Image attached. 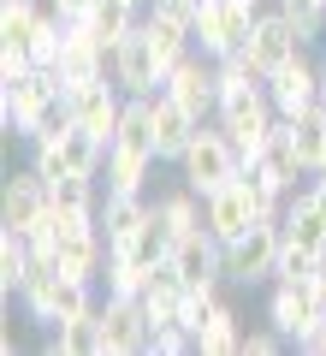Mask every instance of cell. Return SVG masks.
<instances>
[{
  "mask_svg": "<svg viewBox=\"0 0 326 356\" xmlns=\"http://www.w3.org/2000/svg\"><path fill=\"white\" fill-rule=\"evenodd\" d=\"M54 107H65V83H60L54 65H36V72L0 83V125L13 131V137H24V143L42 131V119H48Z\"/></svg>",
  "mask_w": 326,
  "mask_h": 356,
  "instance_id": "6da1fadb",
  "label": "cell"
},
{
  "mask_svg": "<svg viewBox=\"0 0 326 356\" xmlns=\"http://www.w3.org/2000/svg\"><path fill=\"white\" fill-rule=\"evenodd\" d=\"M18 303H24V315L36 321V327H60L65 315L95 309V285H89V280H72V273H60L54 261H36V273L24 280Z\"/></svg>",
  "mask_w": 326,
  "mask_h": 356,
  "instance_id": "7a4b0ae2",
  "label": "cell"
},
{
  "mask_svg": "<svg viewBox=\"0 0 326 356\" xmlns=\"http://www.w3.org/2000/svg\"><path fill=\"white\" fill-rule=\"evenodd\" d=\"M238 172H243V161H238V149H231L226 125H220V119H208V125L196 131V143L184 149V161H178V178H184L196 196H213L220 184H231Z\"/></svg>",
  "mask_w": 326,
  "mask_h": 356,
  "instance_id": "3957f363",
  "label": "cell"
},
{
  "mask_svg": "<svg viewBox=\"0 0 326 356\" xmlns=\"http://www.w3.org/2000/svg\"><path fill=\"white\" fill-rule=\"evenodd\" d=\"M101 315V356H142L154 350V321H149V303L142 297H101L95 303Z\"/></svg>",
  "mask_w": 326,
  "mask_h": 356,
  "instance_id": "277c9868",
  "label": "cell"
},
{
  "mask_svg": "<svg viewBox=\"0 0 326 356\" xmlns=\"http://www.w3.org/2000/svg\"><path fill=\"white\" fill-rule=\"evenodd\" d=\"M261 6H250V0H202L196 6V48L208 54V60H226V54H243V42H250V24Z\"/></svg>",
  "mask_w": 326,
  "mask_h": 356,
  "instance_id": "5b68a950",
  "label": "cell"
},
{
  "mask_svg": "<svg viewBox=\"0 0 326 356\" xmlns=\"http://www.w3.org/2000/svg\"><path fill=\"white\" fill-rule=\"evenodd\" d=\"M279 220H255L243 238L226 243V280L231 285H273V267H279Z\"/></svg>",
  "mask_w": 326,
  "mask_h": 356,
  "instance_id": "8992f818",
  "label": "cell"
},
{
  "mask_svg": "<svg viewBox=\"0 0 326 356\" xmlns=\"http://www.w3.org/2000/svg\"><path fill=\"white\" fill-rule=\"evenodd\" d=\"M125 89L113 83V77H89V83H72L65 89V107H72V119L83 131H95L101 143H113V131H119V119H125Z\"/></svg>",
  "mask_w": 326,
  "mask_h": 356,
  "instance_id": "52a82bcc",
  "label": "cell"
},
{
  "mask_svg": "<svg viewBox=\"0 0 326 356\" xmlns=\"http://www.w3.org/2000/svg\"><path fill=\"white\" fill-rule=\"evenodd\" d=\"M107 77H113L125 95H154V89L166 83L161 54H154V42H149V30H142V18H137V30H131V36L107 54Z\"/></svg>",
  "mask_w": 326,
  "mask_h": 356,
  "instance_id": "ba28073f",
  "label": "cell"
},
{
  "mask_svg": "<svg viewBox=\"0 0 326 356\" xmlns=\"http://www.w3.org/2000/svg\"><path fill=\"white\" fill-rule=\"evenodd\" d=\"M302 48H309V42L297 36V24H291L279 6H261V13H255V24H250V42H243V54L255 60V72H261V77H273L279 65L297 60Z\"/></svg>",
  "mask_w": 326,
  "mask_h": 356,
  "instance_id": "9c48e42d",
  "label": "cell"
},
{
  "mask_svg": "<svg viewBox=\"0 0 326 356\" xmlns=\"http://www.w3.org/2000/svg\"><path fill=\"white\" fill-rule=\"evenodd\" d=\"M320 315H326V303H320V291H314V280H273L267 285V321H273L291 344H297Z\"/></svg>",
  "mask_w": 326,
  "mask_h": 356,
  "instance_id": "30bf717a",
  "label": "cell"
},
{
  "mask_svg": "<svg viewBox=\"0 0 326 356\" xmlns=\"http://www.w3.org/2000/svg\"><path fill=\"white\" fill-rule=\"evenodd\" d=\"M48 208H54V184L36 172V166H24V172H13L6 178V196H0V226H13V232H36L42 220H48Z\"/></svg>",
  "mask_w": 326,
  "mask_h": 356,
  "instance_id": "8fae6325",
  "label": "cell"
},
{
  "mask_svg": "<svg viewBox=\"0 0 326 356\" xmlns=\"http://www.w3.org/2000/svg\"><path fill=\"white\" fill-rule=\"evenodd\" d=\"M202 220H208V232H213L220 243L243 238V232L261 220V208H255V196H250V184H243V172L231 178V184H220L213 196H202Z\"/></svg>",
  "mask_w": 326,
  "mask_h": 356,
  "instance_id": "7c38bea8",
  "label": "cell"
},
{
  "mask_svg": "<svg viewBox=\"0 0 326 356\" xmlns=\"http://www.w3.org/2000/svg\"><path fill=\"white\" fill-rule=\"evenodd\" d=\"M267 95H273L279 119H302L314 102H320V60H309V54L285 60L273 77H267Z\"/></svg>",
  "mask_w": 326,
  "mask_h": 356,
  "instance_id": "4fadbf2b",
  "label": "cell"
},
{
  "mask_svg": "<svg viewBox=\"0 0 326 356\" xmlns=\"http://www.w3.org/2000/svg\"><path fill=\"white\" fill-rule=\"evenodd\" d=\"M161 89L172 95V102H184L196 119H213V113H220V77H213V60H208L202 48L190 54L184 65H172Z\"/></svg>",
  "mask_w": 326,
  "mask_h": 356,
  "instance_id": "5bb4252c",
  "label": "cell"
},
{
  "mask_svg": "<svg viewBox=\"0 0 326 356\" xmlns=\"http://www.w3.org/2000/svg\"><path fill=\"white\" fill-rule=\"evenodd\" d=\"M208 125V119H196L184 102H172V95H154V149H161V166H178L184 161V149L196 143V131Z\"/></svg>",
  "mask_w": 326,
  "mask_h": 356,
  "instance_id": "9a60e30c",
  "label": "cell"
},
{
  "mask_svg": "<svg viewBox=\"0 0 326 356\" xmlns=\"http://www.w3.org/2000/svg\"><path fill=\"white\" fill-rule=\"evenodd\" d=\"M172 267L184 273V285H220L226 280V243L202 226V232H190V238L172 243Z\"/></svg>",
  "mask_w": 326,
  "mask_h": 356,
  "instance_id": "2e32d148",
  "label": "cell"
},
{
  "mask_svg": "<svg viewBox=\"0 0 326 356\" xmlns=\"http://www.w3.org/2000/svg\"><path fill=\"white\" fill-rule=\"evenodd\" d=\"M255 172H267L279 184V191H297V178H309V161H302V149H297V137H291V125L279 119L273 131H267V143H261V154H255Z\"/></svg>",
  "mask_w": 326,
  "mask_h": 356,
  "instance_id": "e0dca14e",
  "label": "cell"
},
{
  "mask_svg": "<svg viewBox=\"0 0 326 356\" xmlns=\"http://www.w3.org/2000/svg\"><path fill=\"white\" fill-rule=\"evenodd\" d=\"M60 83H89V77H107V48H101L95 36H89L83 24H65V48H60Z\"/></svg>",
  "mask_w": 326,
  "mask_h": 356,
  "instance_id": "ac0fdd59",
  "label": "cell"
},
{
  "mask_svg": "<svg viewBox=\"0 0 326 356\" xmlns=\"http://www.w3.org/2000/svg\"><path fill=\"white\" fill-rule=\"evenodd\" d=\"M279 232H285L291 243H302V250H309V255H326V214H320V208H314L309 184H302V191H291L285 214H279Z\"/></svg>",
  "mask_w": 326,
  "mask_h": 356,
  "instance_id": "d6986e66",
  "label": "cell"
},
{
  "mask_svg": "<svg viewBox=\"0 0 326 356\" xmlns=\"http://www.w3.org/2000/svg\"><path fill=\"white\" fill-rule=\"evenodd\" d=\"M196 356H243V327H238V309L220 297L208 309V321L196 327Z\"/></svg>",
  "mask_w": 326,
  "mask_h": 356,
  "instance_id": "ffe728a7",
  "label": "cell"
},
{
  "mask_svg": "<svg viewBox=\"0 0 326 356\" xmlns=\"http://www.w3.org/2000/svg\"><path fill=\"white\" fill-rule=\"evenodd\" d=\"M48 356H101V315H65L60 327H48Z\"/></svg>",
  "mask_w": 326,
  "mask_h": 356,
  "instance_id": "44dd1931",
  "label": "cell"
},
{
  "mask_svg": "<svg viewBox=\"0 0 326 356\" xmlns=\"http://www.w3.org/2000/svg\"><path fill=\"white\" fill-rule=\"evenodd\" d=\"M142 30H149L154 54H161V72H172V65H184L190 54H196V30L178 24V18H166V13H142Z\"/></svg>",
  "mask_w": 326,
  "mask_h": 356,
  "instance_id": "7402d4cb",
  "label": "cell"
},
{
  "mask_svg": "<svg viewBox=\"0 0 326 356\" xmlns=\"http://www.w3.org/2000/svg\"><path fill=\"white\" fill-rule=\"evenodd\" d=\"M154 214H161V226L172 232V243L208 226V220H202V196L190 191V184H178V191H161V196H154Z\"/></svg>",
  "mask_w": 326,
  "mask_h": 356,
  "instance_id": "603a6c76",
  "label": "cell"
},
{
  "mask_svg": "<svg viewBox=\"0 0 326 356\" xmlns=\"http://www.w3.org/2000/svg\"><path fill=\"white\" fill-rule=\"evenodd\" d=\"M30 273H36V250H30V238L13 232V226H0V291L18 297Z\"/></svg>",
  "mask_w": 326,
  "mask_h": 356,
  "instance_id": "cb8c5ba5",
  "label": "cell"
},
{
  "mask_svg": "<svg viewBox=\"0 0 326 356\" xmlns=\"http://www.w3.org/2000/svg\"><path fill=\"white\" fill-rule=\"evenodd\" d=\"M137 18H142V13H131V6H119V0H95V6H89V18H77V24H83L89 36L101 42V48L113 54L119 42H125L131 30H137Z\"/></svg>",
  "mask_w": 326,
  "mask_h": 356,
  "instance_id": "d4e9b609",
  "label": "cell"
},
{
  "mask_svg": "<svg viewBox=\"0 0 326 356\" xmlns=\"http://www.w3.org/2000/svg\"><path fill=\"white\" fill-rule=\"evenodd\" d=\"M113 250H119V255H131L137 267H149V273H154V267H161L166 255H172V232L161 226V214H149V220H142V226L131 232L125 243H113Z\"/></svg>",
  "mask_w": 326,
  "mask_h": 356,
  "instance_id": "484cf974",
  "label": "cell"
},
{
  "mask_svg": "<svg viewBox=\"0 0 326 356\" xmlns=\"http://www.w3.org/2000/svg\"><path fill=\"white\" fill-rule=\"evenodd\" d=\"M149 214H154L149 196H113L107 191V202H101V232H107V243H125Z\"/></svg>",
  "mask_w": 326,
  "mask_h": 356,
  "instance_id": "4316f807",
  "label": "cell"
},
{
  "mask_svg": "<svg viewBox=\"0 0 326 356\" xmlns=\"http://www.w3.org/2000/svg\"><path fill=\"white\" fill-rule=\"evenodd\" d=\"M101 285H107L113 297H142V285H149V267H137L131 255H119V250H113V261H107Z\"/></svg>",
  "mask_w": 326,
  "mask_h": 356,
  "instance_id": "83f0119b",
  "label": "cell"
},
{
  "mask_svg": "<svg viewBox=\"0 0 326 356\" xmlns=\"http://www.w3.org/2000/svg\"><path fill=\"white\" fill-rule=\"evenodd\" d=\"M273 6L291 18V24H297L302 42H314V36L326 30V0H273Z\"/></svg>",
  "mask_w": 326,
  "mask_h": 356,
  "instance_id": "f1b7e54d",
  "label": "cell"
},
{
  "mask_svg": "<svg viewBox=\"0 0 326 356\" xmlns=\"http://www.w3.org/2000/svg\"><path fill=\"white\" fill-rule=\"evenodd\" d=\"M314 261H320V255H309L302 243L279 238V267H273V280H314Z\"/></svg>",
  "mask_w": 326,
  "mask_h": 356,
  "instance_id": "f546056e",
  "label": "cell"
},
{
  "mask_svg": "<svg viewBox=\"0 0 326 356\" xmlns=\"http://www.w3.org/2000/svg\"><path fill=\"white\" fill-rule=\"evenodd\" d=\"M285 344H291V339L273 327V321H267V327H255V332H243V356H279Z\"/></svg>",
  "mask_w": 326,
  "mask_h": 356,
  "instance_id": "4dcf8cb0",
  "label": "cell"
},
{
  "mask_svg": "<svg viewBox=\"0 0 326 356\" xmlns=\"http://www.w3.org/2000/svg\"><path fill=\"white\" fill-rule=\"evenodd\" d=\"M196 6L202 0H149V13H166V18H178V24H196Z\"/></svg>",
  "mask_w": 326,
  "mask_h": 356,
  "instance_id": "1f68e13d",
  "label": "cell"
},
{
  "mask_svg": "<svg viewBox=\"0 0 326 356\" xmlns=\"http://www.w3.org/2000/svg\"><path fill=\"white\" fill-rule=\"evenodd\" d=\"M297 350H302V356H326V315H320V321H314V327L297 339Z\"/></svg>",
  "mask_w": 326,
  "mask_h": 356,
  "instance_id": "d6a6232c",
  "label": "cell"
},
{
  "mask_svg": "<svg viewBox=\"0 0 326 356\" xmlns=\"http://www.w3.org/2000/svg\"><path fill=\"white\" fill-rule=\"evenodd\" d=\"M89 6H95V0H54V13H60L65 24H77V18H89Z\"/></svg>",
  "mask_w": 326,
  "mask_h": 356,
  "instance_id": "836d02e7",
  "label": "cell"
},
{
  "mask_svg": "<svg viewBox=\"0 0 326 356\" xmlns=\"http://www.w3.org/2000/svg\"><path fill=\"white\" fill-rule=\"evenodd\" d=\"M309 196H314V208L326 214V172H314V178H309Z\"/></svg>",
  "mask_w": 326,
  "mask_h": 356,
  "instance_id": "e575fe53",
  "label": "cell"
},
{
  "mask_svg": "<svg viewBox=\"0 0 326 356\" xmlns=\"http://www.w3.org/2000/svg\"><path fill=\"white\" fill-rule=\"evenodd\" d=\"M314 291H320V303H326V255L314 261Z\"/></svg>",
  "mask_w": 326,
  "mask_h": 356,
  "instance_id": "d590c367",
  "label": "cell"
},
{
  "mask_svg": "<svg viewBox=\"0 0 326 356\" xmlns=\"http://www.w3.org/2000/svg\"><path fill=\"white\" fill-rule=\"evenodd\" d=\"M119 6H131V13H149V0H119Z\"/></svg>",
  "mask_w": 326,
  "mask_h": 356,
  "instance_id": "8d00e7d4",
  "label": "cell"
},
{
  "mask_svg": "<svg viewBox=\"0 0 326 356\" xmlns=\"http://www.w3.org/2000/svg\"><path fill=\"white\" fill-rule=\"evenodd\" d=\"M320 102H326V54H320Z\"/></svg>",
  "mask_w": 326,
  "mask_h": 356,
  "instance_id": "74e56055",
  "label": "cell"
},
{
  "mask_svg": "<svg viewBox=\"0 0 326 356\" xmlns=\"http://www.w3.org/2000/svg\"><path fill=\"white\" fill-rule=\"evenodd\" d=\"M320 172H326V166H320Z\"/></svg>",
  "mask_w": 326,
  "mask_h": 356,
  "instance_id": "f35d334b",
  "label": "cell"
}]
</instances>
